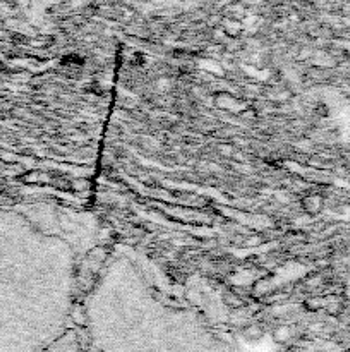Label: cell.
<instances>
[{
    "label": "cell",
    "instance_id": "cell-1",
    "mask_svg": "<svg viewBox=\"0 0 350 352\" xmlns=\"http://www.w3.org/2000/svg\"><path fill=\"white\" fill-rule=\"evenodd\" d=\"M74 330L86 352H240L232 335L177 301L127 246L110 251L78 301Z\"/></svg>",
    "mask_w": 350,
    "mask_h": 352
},
{
    "label": "cell",
    "instance_id": "cell-2",
    "mask_svg": "<svg viewBox=\"0 0 350 352\" xmlns=\"http://www.w3.org/2000/svg\"><path fill=\"white\" fill-rule=\"evenodd\" d=\"M78 253L60 232L0 208V352H43L74 328Z\"/></svg>",
    "mask_w": 350,
    "mask_h": 352
}]
</instances>
